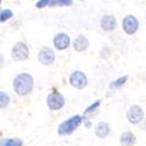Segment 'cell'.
Returning <instances> with one entry per match:
<instances>
[{"mask_svg": "<svg viewBox=\"0 0 146 146\" xmlns=\"http://www.w3.org/2000/svg\"><path fill=\"white\" fill-rule=\"evenodd\" d=\"M34 87L33 76L28 72H21L13 80V88L14 91L19 96H27L32 92Z\"/></svg>", "mask_w": 146, "mask_h": 146, "instance_id": "1", "label": "cell"}, {"mask_svg": "<svg viewBox=\"0 0 146 146\" xmlns=\"http://www.w3.org/2000/svg\"><path fill=\"white\" fill-rule=\"evenodd\" d=\"M82 121V117L76 115V116H72L70 117L68 120L63 121L62 124H60L58 126V135L61 136H64V135H70V133L74 132L81 124Z\"/></svg>", "mask_w": 146, "mask_h": 146, "instance_id": "2", "label": "cell"}, {"mask_svg": "<svg viewBox=\"0 0 146 146\" xmlns=\"http://www.w3.org/2000/svg\"><path fill=\"white\" fill-rule=\"evenodd\" d=\"M29 56V48L27 43L19 41L17 42L11 50V57L14 61H25Z\"/></svg>", "mask_w": 146, "mask_h": 146, "instance_id": "3", "label": "cell"}, {"mask_svg": "<svg viewBox=\"0 0 146 146\" xmlns=\"http://www.w3.org/2000/svg\"><path fill=\"white\" fill-rule=\"evenodd\" d=\"M121 28H123V31L127 35H133L139 29V21L132 14L125 15L123 18V20H121Z\"/></svg>", "mask_w": 146, "mask_h": 146, "instance_id": "4", "label": "cell"}, {"mask_svg": "<svg viewBox=\"0 0 146 146\" xmlns=\"http://www.w3.org/2000/svg\"><path fill=\"white\" fill-rule=\"evenodd\" d=\"M69 83L71 87H74L76 89H84L88 86V77L83 71L75 70L69 76Z\"/></svg>", "mask_w": 146, "mask_h": 146, "instance_id": "5", "label": "cell"}, {"mask_svg": "<svg viewBox=\"0 0 146 146\" xmlns=\"http://www.w3.org/2000/svg\"><path fill=\"white\" fill-rule=\"evenodd\" d=\"M64 103H66V100L63 95L60 94L58 91H54L47 97V105L50 110H60L61 108H63Z\"/></svg>", "mask_w": 146, "mask_h": 146, "instance_id": "6", "label": "cell"}, {"mask_svg": "<svg viewBox=\"0 0 146 146\" xmlns=\"http://www.w3.org/2000/svg\"><path fill=\"white\" fill-rule=\"evenodd\" d=\"M38 60L39 62L43 66H50L55 61V52L50 47H43L40 49L38 54Z\"/></svg>", "mask_w": 146, "mask_h": 146, "instance_id": "7", "label": "cell"}, {"mask_svg": "<svg viewBox=\"0 0 146 146\" xmlns=\"http://www.w3.org/2000/svg\"><path fill=\"white\" fill-rule=\"evenodd\" d=\"M53 44H54V47L56 48L57 50H66L71 44V39H70V36L67 33L61 32V33H57L54 36Z\"/></svg>", "mask_w": 146, "mask_h": 146, "instance_id": "8", "label": "cell"}, {"mask_svg": "<svg viewBox=\"0 0 146 146\" xmlns=\"http://www.w3.org/2000/svg\"><path fill=\"white\" fill-rule=\"evenodd\" d=\"M126 117H127L130 123L138 124L139 121H141L143 118H144V110L139 105H132L129 109V111L126 113Z\"/></svg>", "mask_w": 146, "mask_h": 146, "instance_id": "9", "label": "cell"}, {"mask_svg": "<svg viewBox=\"0 0 146 146\" xmlns=\"http://www.w3.org/2000/svg\"><path fill=\"white\" fill-rule=\"evenodd\" d=\"M117 19L112 14H105L101 19V28L104 32H112L117 28Z\"/></svg>", "mask_w": 146, "mask_h": 146, "instance_id": "10", "label": "cell"}, {"mask_svg": "<svg viewBox=\"0 0 146 146\" xmlns=\"http://www.w3.org/2000/svg\"><path fill=\"white\" fill-rule=\"evenodd\" d=\"M72 48L78 52V53H82V52H86L88 48H89V40L87 36L84 35H78L72 41Z\"/></svg>", "mask_w": 146, "mask_h": 146, "instance_id": "11", "label": "cell"}, {"mask_svg": "<svg viewBox=\"0 0 146 146\" xmlns=\"http://www.w3.org/2000/svg\"><path fill=\"white\" fill-rule=\"evenodd\" d=\"M109 132H110V126H109L106 121H101V123L97 124V126L95 129L96 136L100 138H105L109 135Z\"/></svg>", "mask_w": 146, "mask_h": 146, "instance_id": "12", "label": "cell"}, {"mask_svg": "<svg viewBox=\"0 0 146 146\" xmlns=\"http://www.w3.org/2000/svg\"><path fill=\"white\" fill-rule=\"evenodd\" d=\"M136 143V137L132 135V133H123L120 137V144L123 146H132Z\"/></svg>", "mask_w": 146, "mask_h": 146, "instance_id": "13", "label": "cell"}, {"mask_svg": "<svg viewBox=\"0 0 146 146\" xmlns=\"http://www.w3.org/2000/svg\"><path fill=\"white\" fill-rule=\"evenodd\" d=\"M0 146H22V141L18 138H5L0 140Z\"/></svg>", "mask_w": 146, "mask_h": 146, "instance_id": "14", "label": "cell"}, {"mask_svg": "<svg viewBox=\"0 0 146 146\" xmlns=\"http://www.w3.org/2000/svg\"><path fill=\"white\" fill-rule=\"evenodd\" d=\"M127 78H129V76L125 75V76H121V77H119V78L112 81V82L110 83V89H118V88H121V87H123L124 84L126 83Z\"/></svg>", "mask_w": 146, "mask_h": 146, "instance_id": "15", "label": "cell"}, {"mask_svg": "<svg viewBox=\"0 0 146 146\" xmlns=\"http://www.w3.org/2000/svg\"><path fill=\"white\" fill-rule=\"evenodd\" d=\"M13 15H14V13H13V11H12V9H9V8L3 9L1 12H0V22L8 21L9 19L13 18Z\"/></svg>", "mask_w": 146, "mask_h": 146, "instance_id": "16", "label": "cell"}, {"mask_svg": "<svg viewBox=\"0 0 146 146\" xmlns=\"http://www.w3.org/2000/svg\"><path fill=\"white\" fill-rule=\"evenodd\" d=\"M74 4L72 0H50L49 6L55 7V6H71Z\"/></svg>", "mask_w": 146, "mask_h": 146, "instance_id": "17", "label": "cell"}, {"mask_svg": "<svg viewBox=\"0 0 146 146\" xmlns=\"http://www.w3.org/2000/svg\"><path fill=\"white\" fill-rule=\"evenodd\" d=\"M11 102L9 96L4 92V91H0V109H5Z\"/></svg>", "mask_w": 146, "mask_h": 146, "instance_id": "18", "label": "cell"}, {"mask_svg": "<svg viewBox=\"0 0 146 146\" xmlns=\"http://www.w3.org/2000/svg\"><path fill=\"white\" fill-rule=\"evenodd\" d=\"M49 3H50V0H39V1L35 4V7L39 9H42L47 6H49Z\"/></svg>", "mask_w": 146, "mask_h": 146, "instance_id": "19", "label": "cell"}, {"mask_svg": "<svg viewBox=\"0 0 146 146\" xmlns=\"http://www.w3.org/2000/svg\"><path fill=\"white\" fill-rule=\"evenodd\" d=\"M100 104H101V101H97L96 103L91 104V105H90V106H89V108L87 109V110H86V112H87V113H89V112H92V111H95L96 109L100 106Z\"/></svg>", "mask_w": 146, "mask_h": 146, "instance_id": "20", "label": "cell"}, {"mask_svg": "<svg viewBox=\"0 0 146 146\" xmlns=\"http://www.w3.org/2000/svg\"><path fill=\"white\" fill-rule=\"evenodd\" d=\"M109 55H110V50H109L108 47H104L103 49L101 50V57H102V58H108Z\"/></svg>", "mask_w": 146, "mask_h": 146, "instance_id": "21", "label": "cell"}, {"mask_svg": "<svg viewBox=\"0 0 146 146\" xmlns=\"http://www.w3.org/2000/svg\"><path fill=\"white\" fill-rule=\"evenodd\" d=\"M4 63H5V57H4V55L1 53H0V64L3 66Z\"/></svg>", "mask_w": 146, "mask_h": 146, "instance_id": "22", "label": "cell"}, {"mask_svg": "<svg viewBox=\"0 0 146 146\" xmlns=\"http://www.w3.org/2000/svg\"><path fill=\"white\" fill-rule=\"evenodd\" d=\"M1 1H3V0H0V5H1Z\"/></svg>", "mask_w": 146, "mask_h": 146, "instance_id": "23", "label": "cell"}]
</instances>
